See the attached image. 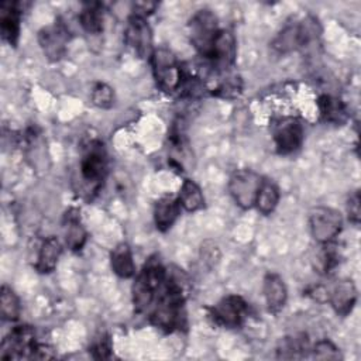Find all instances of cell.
Listing matches in <instances>:
<instances>
[{"label": "cell", "instance_id": "d6a6232c", "mask_svg": "<svg viewBox=\"0 0 361 361\" xmlns=\"http://www.w3.org/2000/svg\"><path fill=\"white\" fill-rule=\"evenodd\" d=\"M133 7H134V11H133L134 14L145 17V16L154 13V10L158 7V3H155V1H135L133 4Z\"/></svg>", "mask_w": 361, "mask_h": 361}, {"label": "cell", "instance_id": "7402d4cb", "mask_svg": "<svg viewBox=\"0 0 361 361\" xmlns=\"http://www.w3.org/2000/svg\"><path fill=\"white\" fill-rule=\"evenodd\" d=\"M110 265L113 272L120 278H131L135 274V264L131 248L127 243L117 244L110 254Z\"/></svg>", "mask_w": 361, "mask_h": 361}, {"label": "cell", "instance_id": "3957f363", "mask_svg": "<svg viewBox=\"0 0 361 361\" xmlns=\"http://www.w3.org/2000/svg\"><path fill=\"white\" fill-rule=\"evenodd\" d=\"M320 32L322 28L317 18L307 16L300 21L286 24L272 39L271 47L278 54H288L316 41Z\"/></svg>", "mask_w": 361, "mask_h": 361}, {"label": "cell", "instance_id": "ffe728a7", "mask_svg": "<svg viewBox=\"0 0 361 361\" xmlns=\"http://www.w3.org/2000/svg\"><path fill=\"white\" fill-rule=\"evenodd\" d=\"M179 212H180V204L178 202V197L162 196L161 199L157 200L154 206L155 227L162 233L168 231L176 221Z\"/></svg>", "mask_w": 361, "mask_h": 361}, {"label": "cell", "instance_id": "d6986e66", "mask_svg": "<svg viewBox=\"0 0 361 361\" xmlns=\"http://www.w3.org/2000/svg\"><path fill=\"white\" fill-rule=\"evenodd\" d=\"M317 109L320 118L327 124L341 126L348 118V111L344 102L330 94H320L317 97Z\"/></svg>", "mask_w": 361, "mask_h": 361}, {"label": "cell", "instance_id": "484cf974", "mask_svg": "<svg viewBox=\"0 0 361 361\" xmlns=\"http://www.w3.org/2000/svg\"><path fill=\"white\" fill-rule=\"evenodd\" d=\"M79 23L89 34H100L103 31V11L100 3H86L79 13Z\"/></svg>", "mask_w": 361, "mask_h": 361}, {"label": "cell", "instance_id": "cb8c5ba5", "mask_svg": "<svg viewBox=\"0 0 361 361\" xmlns=\"http://www.w3.org/2000/svg\"><path fill=\"white\" fill-rule=\"evenodd\" d=\"M278 202H279V189H278V186L271 179L262 178V182H261V186L258 189L254 206L257 207V210L261 214L268 216L276 209Z\"/></svg>", "mask_w": 361, "mask_h": 361}, {"label": "cell", "instance_id": "52a82bcc", "mask_svg": "<svg viewBox=\"0 0 361 361\" xmlns=\"http://www.w3.org/2000/svg\"><path fill=\"white\" fill-rule=\"evenodd\" d=\"M309 226L313 238L319 244H324L333 241L340 234L343 217L333 207L317 206L309 214Z\"/></svg>", "mask_w": 361, "mask_h": 361}, {"label": "cell", "instance_id": "83f0119b", "mask_svg": "<svg viewBox=\"0 0 361 361\" xmlns=\"http://www.w3.org/2000/svg\"><path fill=\"white\" fill-rule=\"evenodd\" d=\"M20 312H21V305H20V299L16 295V292L3 285L0 289V314L3 320H8V322H14L20 317Z\"/></svg>", "mask_w": 361, "mask_h": 361}, {"label": "cell", "instance_id": "6da1fadb", "mask_svg": "<svg viewBox=\"0 0 361 361\" xmlns=\"http://www.w3.org/2000/svg\"><path fill=\"white\" fill-rule=\"evenodd\" d=\"M186 282L188 279L182 269L166 272V281L161 288L148 317L152 326L168 333L173 330H180L186 326Z\"/></svg>", "mask_w": 361, "mask_h": 361}, {"label": "cell", "instance_id": "d4e9b609", "mask_svg": "<svg viewBox=\"0 0 361 361\" xmlns=\"http://www.w3.org/2000/svg\"><path fill=\"white\" fill-rule=\"evenodd\" d=\"M178 202L186 212H196L204 206V196L196 182L192 179H185L179 189Z\"/></svg>", "mask_w": 361, "mask_h": 361}, {"label": "cell", "instance_id": "5bb4252c", "mask_svg": "<svg viewBox=\"0 0 361 361\" xmlns=\"http://www.w3.org/2000/svg\"><path fill=\"white\" fill-rule=\"evenodd\" d=\"M235 54H237V45H235V38L233 32L228 30H220L216 37L209 61L217 69L226 71L234 65Z\"/></svg>", "mask_w": 361, "mask_h": 361}, {"label": "cell", "instance_id": "f1b7e54d", "mask_svg": "<svg viewBox=\"0 0 361 361\" xmlns=\"http://www.w3.org/2000/svg\"><path fill=\"white\" fill-rule=\"evenodd\" d=\"M92 103L99 109H110L114 104V90L107 83L97 82L92 89Z\"/></svg>", "mask_w": 361, "mask_h": 361}, {"label": "cell", "instance_id": "836d02e7", "mask_svg": "<svg viewBox=\"0 0 361 361\" xmlns=\"http://www.w3.org/2000/svg\"><path fill=\"white\" fill-rule=\"evenodd\" d=\"M55 354L52 351L51 347L45 345V344H38L35 345V348L32 350L31 353V357L30 358H34V360H48V358H52Z\"/></svg>", "mask_w": 361, "mask_h": 361}, {"label": "cell", "instance_id": "2e32d148", "mask_svg": "<svg viewBox=\"0 0 361 361\" xmlns=\"http://www.w3.org/2000/svg\"><path fill=\"white\" fill-rule=\"evenodd\" d=\"M327 300L337 314L344 317L351 313L357 302V288L354 282L350 279L338 281L331 290H327Z\"/></svg>", "mask_w": 361, "mask_h": 361}, {"label": "cell", "instance_id": "9c48e42d", "mask_svg": "<svg viewBox=\"0 0 361 361\" xmlns=\"http://www.w3.org/2000/svg\"><path fill=\"white\" fill-rule=\"evenodd\" d=\"M35 331L31 326H16L1 341L0 358L1 360H20L30 358L35 348Z\"/></svg>", "mask_w": 361, "mask_h": 361}, {"label": "cell", "instance_id": "30bf717a", "mask_svg": "<svg viewBox=\"0 0 361 361\" xmlns=\"http://www.w3.org/2000/svg\"><path fill=\"white\" fill-rule=\"evenodd\" d=\"M248 303L238 295H227L210 310V317L217 326L234 329L240 327L248 316Z\"/></svg>", "mask_w": 361, "mask_h": 361}, {"label": "cell", "instance_id": "44dd1931", "mask_svg": "<svg viewBox=\"0 0 361 361\" xmlns=\"http://www.w3.org/2000/svg\"><path fill=\"white\" fill-rule=\"evenodd\" d=\"M61 252H62L61 241L55 235L47 237L41 244L38 258L35 262V269L39 274L52 272L58 264Z\"/></svg>", "mask_w": 361, "mask_h": 361}, {"label": "cell", "instance_id": "4316f807", "mask_svg": "<svg viewBox=\"0 0 361 361\" xmlns=\"http://www.w3.org/2000/svg\"><path fill=\"white\" fill-rule=\"evenodd\" d=\"M338 261H340L338 250L330 241V243L322 244L319 252L316 254V257L313 259V265H314L317 272L329 274V272H331L338 265Z\"/></svg>", "mask_w": 361, "mask_h": 361}, {"label": "cell", "instance_id": "4fadbf2b", "mask_svg": "<svg viewBox=\"0 0 361 361\" xmlns=\"http://www.w3.org/2000/svg\"><path fill=\"white\" fill-rule=\"evenodd\" d=\"M274 142L281 155L298 151L303 142V127L300 121L293 117L279 120L274 127Z\"/></svg>", "mask_w": 361, "mask_h": 361}, {"label": "cell", "instance_id": "1f68e13d", "mask_svg": "<svg viewBox=\"0 0 361 361\" xmlns=\"http://www.w3.org/2000/svg\"><path fill=\"white\" fill-rule=\"evenodd\" d=\"M360 192L358 190H354L348 199H347V213H348V219L351 223L354 224H358L360 223V217H361V209H360Z\"/></svg>", "mask_w": 361, "mask_h": 361}, {"label": "cell", "instance_id": "4dcf8cb0", "mask_svg": "<svg viewBox=\"0 0 361 361\" xmlns=\"http://www.w3.org/2000/svg\"><path fill=\"white\" fill-rule=\"evenodd\" d=\"M89 353L94 360H107L113 353V343L107 333L99 334L89 347Z\"/></svg>", "mask_w": 361, "mask_h": 361}, {"label": "cell", "instance_id": "7c38bea8", "mask_svg": "<svg viewBox=\"0 0 361 361\" xmlns=\"http://www.w3.org/2000/svg\"><path fill=\"white\" fill-rule=\"evenodd\" d=\"M69 38V30L61 21L45 25L38 31V44L51 62H56L65 55Z\"/></svg>", "mask_w": 361, "mask_h": 361}, {"label": "cell", "instance_id": "e0dca14e", "mask_svg": "<svg viewBox=\"0 0 361 361\" xmlns=\"http://www.w3.org/2000/svg\"><path fill=\"white\" fill-rule=\"evenodd\" d=\"M79 210L75 207H71L65 216H63V237H65V244L66 247L78 252L83 248L87 234L86 230L80 221Z\"/></svg>", "mask_w": 361, "mask_h": 361}, {"label": "cell", "instance_id": "8992f818", "mask_svg": "<svg viewBox=\"0 0 361 361\" xmlns=\"http://www.w3.org/2000/svg\"><path fill=\"white\" fill-rule=\"evenodd\" d=\"M188 31L195 49L200 56L209 61L216 37L220 31L216 14L206 8L196 11L188 23Z\"/></svg>", "mask_w": 361, "mask_h": 361}, {"label": "cell", "instance_id": "603a6c76", "mask_svg": "<svg viewBox=\"0 0 361 361\" xmlns=\"http://www.w3.org/2000/svg\"><path fill=\"white\" fill-rule=\"evenodd\" d=\"M306 351H310L306 334H295L281 338L276 347V357L286 360L303 358L306 357Z\"/></svg>", "mask_w": 361, "mask_h": 361}, {"label": "cell", "instance_id": "ac0fdd59", "mask_svg": "<svg viewBox=\"0 0 361 361\" xmlns=\"http://www.w3.org/2000/svg\"><path fill=\"white\" fill-rule=\"evenodd\" d=\"M262 292L269 312L278 313L285 306L288 299V289L283 279L278 274L268 272L265 275Z\"/></svg>", "mask_w": 361, "mask_h": 361}, {"label": "cell", "instance_id": "7a4b0ae2", "mask_svg": "<svg viewBox=\"0 0 361 361\" xmlns=\"http://www.w3.org/2000/svg\"><path fill=\"white\" fill-rule=\"evenodd\" d=\"M166 268L155 257L147 259L133 283V303L138 313L152 306L157 293L166 281Z\"/></svg>", "mask_w": 361, "mask_h": 361}, {"label": "cell", "instance_id": "9a60e30c", "mask_svg": "<svg viewBox=\"0 0 361 361\" xmlns=\"http://www.w3.org/2000/svg\"><path fill=\"white\" fill-rule=\"evenodd\" d=\"M23 7L18 1H3L0 4V32L3 39L16 47L20 38V21Z\"/></svg>", "mask_w": 361, "mask_h": 361}, {"label": "cell", "instance_id": "8fae6325", "mask_svg": "<svg viewBox=\"0 0 361 361\" xmlns=\"http://www.w3.org/2000/svg\"><path fill=\"white\" fill-rule=\"evenodd\" d=\"M124 39L128 48L138 56V58H149L154 48H152V30L147 23L145 17L130 14L127 18L126 30H124Z\"/></svg>", "mask_w": 361, "mask_h": 361}, {"label": "cell", "instance_id": "277c9868", "mask_svg": "<svg viewBox=\"0 0 361 361\" xmlns=\"http://www.w3.org/2000/svg\"><path fill=\"white\" fill-rule=\"evenodd\" d=\"M79 171L83 183L89 188V193L97 192L107 175V154L100 140H90L85 145L79 161Z\"/></svg>", "mask_w": 361, "mask_h": 361}, {"label": "cell", "instance_id": "f546056e", "mask_svg": "<svg viewBox=\"0 0 361 361\" xmlns=\"http://www.w3.org/2000/svg\"><path fill=\"white\" fill-rule=\"evenodd\" d=\"M310 353H312V357L316 360H341L343 358L340 348L329 338L316 341Z\"/></svg>", "mask_w": 361, "mask_h": 361}, {"label": "cell", "instance_id": "ba28073f", "mask_svg": "<svg viewBox=\"0 0 361 361\" xmlns=\"http://www.w3.org/2000/svg\"><path fill=\"white\" fill-rule=\"evenodd\" d=\"M262 176L251 169L235 171L228 180V192L241 209H250L255 203L258 189L261 186Z\"/></svg>", "mask_w": 361, "mask_h": 361}, {"label": "cell", "instance_id": "5b68a950", "mask_svg": "<svg viewBox=\"0 0 361 361\" xmlns=\"http://www.w3.org/2000/svg\"><path fill=\"white\" fill-rule=\"evenodd\" d=\"M149 62L154 79L161 90L171 93L180 89L183 83V73L175 54L171 49L164 47L155 48L149 56Z\"/></svg>", "mask_w": 361, "mask_h": 361}]
</instances>
